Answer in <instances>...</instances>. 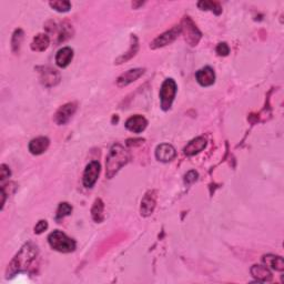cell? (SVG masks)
I'll return each instance as SVG.
<instances>
[{"instance_id": "6da1fadb", "label": "cell", "mask_w": 284, "mask_h": 284, "mask_svg": "<svg viewBox=\"0 0 284 284\" xmlns=\"http://www.w3.org/2000/svg\"><path fill=\"white\" fill-rule=\"evenodd\" d=\"M130 159L129 152L120 143H116L111 147L107 156L106 161V176L108 179L113 178L119 170L128 163Z\"/></svg>"}, {"instance_id": "7a4b0ae2", "label": "cell", "mask_w": 284, "mask_h": 284, "mask_svg": "<svg viewBox=\"0 0 284 284\" xmlns=\"http://www.w3.org/2000/svg\"><path fill=\"white\" fill-rule=\"evenodd\" d=\"M38 254V249L32 243H27L21 248V250L18 252L11 263L8 265V277H12L17 273H20L21 271L27 269L32 264V262L36 259Z\"/></svg>"}, {"instance_id": "3957f363", "label": "cell", "mask_w": 284, "mask_h": 284, "mask_svg": "<svg viewBox=\"0 0 284 284\" xmlns=\"http://www.w3.org/2000/svg\"><path fill=\"white\" fill-rule=\"evenodd\" d=\"M48 242H49V246L54 249V250L61 253L73 252L76 249L75 240L69 238L67 234L59 230H56L49 234V237H48Z\"/></svg>"}, {"instance_id": "277c9868", "label": "cell", "mask_w": 284, "mask_h": 284, "mask_svg": "<svg viewBox=\"0 0 284 284\" xmlns=\"http://www.w3.org/2000/svg\"><path fill=\"white\" fill-rule=\"evenodd\" d=\"M177 84L171 78L165 79L160 89V103L163 111H168L171 108L173 100L177 95Z\"/></svg>"}, {"instance_id": "5b68a950", "label": "cell", "mask_w": 284, "mask_h": 284, "mask_svg": "<svg viewBox=\"0 0 284 284\" xmlns=\"http://www.w3.org/2000/svg\"><path fill=\"white\" fill-rule=\"evenodd\" d=\"M180 28L181 33L185 36L186 41L189 43L191 47L198 45L201 37H202V33H201L198 27H196V25L193 23V20H192L190 17H183Z\"/></svg>"}, {"instance_id": "8992f818", "label": "cell", "mask_w": 284, "mask_h": 284, "mask_svg": "<svg viewBox=\"0 0 284 284\" xmlns=\"http://www.w3.org/2000/svg\"><path fill=\"white\" fill-rule=\"evenodd\" d=\"M39 72V79L41 84L46 87H55L59 84L60 73L56 69L49 67V65H42V67H37Z\"/></svg>"}, {"instance_id": "52a82bcc", "label": "cell", "mask_w": 284, "mask_h": 284, "mask_svg": "<svg viewBox=\"0 0 284 284\" xmlns=\"http://www.w3.org/2000/svg\"><path fill=\"white\" fill-rule=\"evenodd\" d=\"M180 33H181L180 26H174L172 29L168 30V32H165L158 38H156L155 40L151 42L150 48L151 49H158V48L168 46L170 45V43H172L174 40H176Z\"/></svg>"}, {"instance_id": "ba28073f", "label": "cell", "mask_w": 284, "mask_h": 284, "mask_svg": "<svg viewBox=\"0 0 284 284\" xmlns=\"http://www.w3.org/2000/svg\"><path fill=\"white\" fill-rule=\"evenodd\" d=\"M77 110V103L76 102H68L61 106L58 110H57L56 115L54 117V121L57 125L63 126L68 124L69 120L71 119L72 116L75 115Z\"/></svg>"}, {"instance_id": "9c48e42d", "label": "cell", "mask_w": 284, "mask_h": 284, "mask_svg": "<svg viewBox=\"0 0 284 284\" xmlns=\"http://www.w3.org/2000/svg\"><path fill=\"white\" fill-rule=\"evenodd\" d=\"M100 170H101V165H100L98 161H91V162L87 165L84 172V178H82L84 186L86 188H93L95 186V183L97 182L99 178Z\"/></svg>"}, {"instance_id": "30bf717a", "label": "cell", "mask_w": 284, "mask_h": 284, "mask_svg": "<svg viewBox=\"0 0 284 284\" xmlns=\"http://www.w3.org/2000/svg\"><path fill=\"white\" fill-rule=\"evenodd\" d=\"M157 204V192L155 190L148 191L141 200V208H140V212L143 217H149L155 211Z\"/></svg>"}, {"instance_id": "8fae6325", "label": "cell", "mask_w": 284, "mask_h": 284, "mask_svg": "<svg viewBox=\"0 0 284 284\" xmlns=\"http://www.w3.org/2000/svg\"><path fill=\"white\" fill-rule=\"evenodd\" d=\"M146 70L142 68H135V69H130L128 71H126L125 73L118 78L117 79V85L120 88H124L130 84H132L135 80H138L140 77H141L143 73H145Z\"/></svg>"}, {"instance_id": "7c38bea8", "label": "cell", "mask_w": 284, "mask_h": 284, "mask_svg": "<svg viewBox=\"0 0 284 284\" xmlns=\"http://www.w3.org/2000/svg\"><path fill=\"white\" fill-rule=\"evenodd\" d=\"M195 79L198 84L202 87H210L216 82L215 70L211 67H204L198 70L195 73Z\"/></svg>"}, {"instance_id": "4fadbf2b", "label": "cell", "mask_w": 284, "mask_h": 284, "mask_svg": "<svg viewBox=\"0 0 284 284\" xmlns=\"http://www.w3.org/2000/svg\"><path fill=\"white\" fill-rule=\"evenodd\" d=\"M177 152L176 149L169 143H162L157 147L156 149V158L161 162H170L176 158Z\"/></svg>"}, {"instance_id": "5bb4252c", "label": "cell", "mask_w": 284, "mask_h": 284, "mask_svg": "<svg viewBox=\"0 0 284 284\" xmlns=\"http://www.w3.org/2000/svg\"><path fill=\"white\" fill-rule=\"evenodd\" d=\"M148 126V121L145 117L135 115L130 117L126 122V128L133 133H141L145 131Z\"/></svg>"}, {"instance_id": "9a60e30c", "label": "cell", "mask_w": 284, "mask_h": 284, "mask_svg": "<svg viewBox=\"0 0 284 284\" xmlns=\"http://www.w3.org/2000/svg\"><path fill=\"white\" fill-rule=\"evenodd\" d=\"M49 139L47 137H38L36 139H32V141L29 142V151L30 154H32L34 156L42 155L43 152H46L48 147H49Z\"/></svg>"}, {"instance_id": "2e32d148", "label": "cell", "mask_w": 284, "mask_h": 284, "mask_svg": "<svg viewBox=\"0 0 284 284\" xmlns=\"http://www.w3.org/2000/svg\"><path fill=\"white\" fill-rule=\"evenodd\" d=\"M205 147H207V140L203 137H198L191 140V141L185 147L183 151H185V155L191 157L198 155L201 151H203L205 149Z\"/></svg>"}, {"instance_id": "e0dca14e", "label": "cell", "mask_w": 284, "mask_h": 284, "mask_svg": "<svg viewBox=\"0 0 284 284\" xmlns=\"http://www.w3.org/2000/svg\"><path fill=\"white\" fill-rule=\"evenodd\" d=\"M73 58V50L70 47L61 48L56 55V63L60 68L68 67Z\"/></svg>"}, {"instance_id": "ac0fdd59", "label": "cell", "mask_w": 284, "mask_h": 284, "mask_svg": "<svg viewBox=\"0 0 284 284\" xmlns=\"http://www.w3.org/2000/svg\"><path fill=\"white\" fill-rule=\"evenodd\" d=\"M252 277L260 282H269L272 280V273L268 266L263 265H253L251 268Z\"/></svg>"}, {"instance_id": "d6986e66", "label": "cell", "mask_w": 284, "mask_h": 284, "mask_svg": "<svg viewBox=\"0 0 284 284\" xmlns=\"http://www.w3.org/2000/svg\"><path fill=\"white\" fill-rule=\"evenodd\" d=\"M49 45H50V38L48 37V34L39 33L33 38L30 47H32V51L42 52V51H45L48 47H49Z\"/></svg>"}, {"instance_id": "ffe728a7", "label": "cell", "mask_w": 284, "mask_h": 284, "mask_svg": "<svg viewBox=\"0 0 284 284\" xmlns=\"http://www.w3.org/2000/svg\"><path fill=\"white\" fill-rule=\"evenodd\" d=\"M138 49H139L138 38H137V36H134V34H131V42H130L129 50L126 51L124 56L119 57V58H118V59L116 60V63H117V64H120V63H126V61L130 60L131 58H132V57L135 56V54H137Z\"/></svg>"}, {"instance_id": "44dd1931", "label": "cell", "mask_w": 284, "mask_h": 284, "mask_svg": "<svg viewBox=\"0 0 284 284\" xmlns=\"http://www.w3.org/2000/svg\"><path fill=\"white\" fill-rule=\"evenodd\" d=\"M263 262L265 266L268 268L273 269L275 271H281L284 270V261L282 259V256L273 255V254H268L263 256Z\"/></svg>"}, {"instance_id": "7402d4cb", "label": "cell", "mask_w": 284, "mask_h": 284, "mask_svg": "<svg viewBox=\"0 0 284 284\" xmlns=\"http://www.w3.org/2000/svg\"><path fill=\"white\" fill-rule=\"evenodd\" d=\"M104 203L101 199H97L91 208V216L97 223H101L104 220Z\"/></svg>"}, {"instance_id": "603a6c76", "label": "cell", "mask_w": 284, "mask_h": 284, "mask_svg": "<svg viewBox=\"0 0 284 284\" xmlns=\"http://www.w3.org/2000/svg\"><path fill=\"white\" fill-rule=\"evenodd\" d=\"M198 7L201 10H210L215 12L217 16H219L222 12V7L217 1H199Z\"/></svg>"}, {"instance_id": "cb8c5ba5", "label": "cell", "mask_w": 284, "mask_h": 284, "mask_svg": "<svg viewBox=\"0 0 284 284\" xmlns=\"http://www.w3.org/2000/svg\"><path fill=\"white\" fill-rule=\"evenodd\" d=\"M71 212H72V207L68 202L60 203L56 213V220L57 221L63 220L64 217L71 215Z\"/></svg>"}, {"instance_id": "d4e9b609", "label": "cell", "mask_w": 284, "mask_h": 284, "mask_svg": "<svg viewBox=\"0 0 284 284\" xmlns=\"http://www.w3.org/2000/svg\"><path fill=\"white\" fill-rule=\"evenodd\" d=\"M24 39V32L21 29H17L16 32L12 34V39H11V47H12V51L14 52H18L20 49V45L23 42Z\"/></svg>"}, {"instance_id": "484cf974", "label": "cell", "mask_w": 284, "mask_h": 284, "mask_svg": "<svg viewBox=\"0 0 284 284\" xmlns=\"http://www.w3.org/2000/svg\"><path fill=\"white\" fill-rule=\"evenodd\" d=\"M49 6L58 12H68L71 9V3L65 1V0H63V1H50Z\"/></svg>"}, {"instance_id": "4316f807", "label": "cell", "mask_w": 284, "mask_h": 284, "mask_svg": "<svg viewBox=\"0 0 284 284\" xmlns=\"http://www.w3.org/2000/svg\"><path fill=\"white\" fill-rule=\"evenodd\" d=\"M217 54L219 56H228L230 54V47L228 46V43L226 42H221L219 45L217 46Z\"/></svg>"}, {"instance_id": "83f0119b", "label": "cell", "mask_w": 284, "mask_h": 284, "mask_svg": "<svg viewBox=\"0 0 284 284\" xmlns=\"http://www.w3.org/2000/svg\"><path fill=\"white\" fill-rule=\"evenodd\" d=\"M198 177H199L198 172L194 171V170H191V171L188 172L185 176V182L187 183V185H191V183H193L198 180Z\"/></svg>"}, {"instance_id": "f1b7e54d", "label": "cell", "mask_w": 284, "mask_h": 284, "mask_svg": "<svg viewBox=\"0 0 284 284\" xmlns=\"http://www.w3.org/2000/svg\"><path fill=\"white\" fill-rule=\"evenodd\" d=\"M48 229V222L46 220H40L34 226V233L36 234H41L42 232Z\"/></svg>"}, {"instance_id": "f546056e", "label": "cell", "mask_w": 284, "mask_h": 284, "mask_svg": "<svg viewBox=\"0 0 284 284\" xmlns=\"http://www.w3.org/2000/svg\"><path fill=\"white\" fill-rule=\"evenodd\" d=\"M10 174H11V172H10L9 168H8L6 164H1V167H0V180L5 181L6 179L10 177Z\"/></svg>"}]
</instances>
